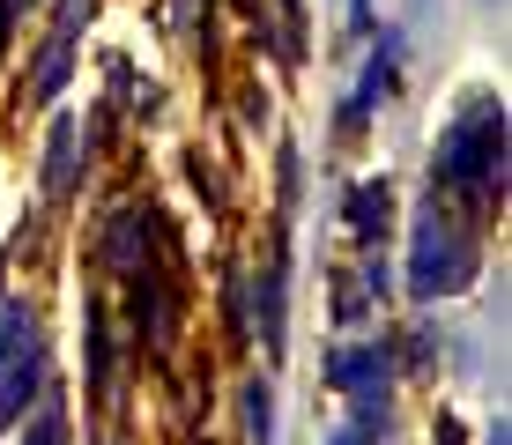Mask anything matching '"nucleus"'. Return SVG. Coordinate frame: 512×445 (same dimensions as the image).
<instances>
[{
	"instance_id": "obj_12",
	"label": "nucleus",
	"mask_w": 512,
	"mask_h": 445,
	"mask_svg": "<svg viewBox=\"0 0 512 445\" xmlns=\"http://www.w3.org/2000/svg\"><path fill=\"white\" fill-rule=\"evenodd\" d=\"M23 445H67V416H60V408H45V416L23 431Z\"/></svg>"
},
{
	"instance_id": "obj_15",
	"label": "nucleus",
	"mask_w": 512,
	"mask_h": 445,
	"mask_svg": "<svg viewBox=\"0 0 512 445\" xmlns=\"http://www.w3.org/2000/svg\"><path fill=\"white\" fill-rule=\"evenodd\" d=\"M8 23H15V0H0V45H8Z\"/></svg>"
},
{
	"instance_id": "obj_14",
	"label": "nucleus",
	"mask_w": 512,
	"mask_h": 445,
	"mask_svg": "<svg viewBox=\"0 0 512 445\" xmlns=\"http://www.w3.org/2000/svg\"><path fill=\"white\" fill-rule=\"evenodd\" d=\"M349 30H372V0H349Z\"/></svg>"
},
{
	"instance_id": "obj_5",
	"label": "nucleus",
	"mask_w": 512,
	"mask_h": 445,
	"mask_svg": "<svg viewBox=\"0 0 512 445\" xmlns=\"http://www.w3.org/2000/svg\"><path fill=\"white\" fill-rule=\"evenodd\" d=\"M386 371H394V356H386L379 342L327 356V386H334V394H349V401H386Z\"/></svg>"
},
{
	"instance_id": "obj_16",
	"label": "nucleus",
	"mask_w": 512,
	"mask_h": 445,
	"mask_svg": "<svg viewBox=\"0 0 512 445\" xmlns=\"http://www.w3.org/2000/svg\"><path fill=\"white\" fill-rule=\"evenodd\" d=\"M438 445H461V438H453V423H438Z\"/></svg>"
},
{
	"instance_id": "obj_9",
	"label": "nucleus",
	"mask_w": 512,
	"mask_h": 445,
	"mask_svg": "<svg viewBox=\"0 0 512 445\" xmlns=\"http://www.w3.org/2000/svg\"><path fill=\"white\" fill-rule=\"evenodd\" d=\"M282 282H290V260H268V275H260V297H253V312H260V342L282 349Z\"/></svg>"
},
{
	"instance_id": "obj_1",
	"label": "nucleus",
	"mask_w": 512,
	"mask_h": 445,
	"mask_svg": "<svg viewBox=\"0 0 512 445\" xmlns=\"http://www.w3.org/2000/svg\"><path fill=\"white\" fill-rule=\"evenodd\" d=\"M431 178L461 201L490 208L505 193V104L498 97H468L453 112V127L438 134V156H431Z\"/></svg>"
},
{
	"instance_id": "obj_13",
	"label": "nucleus",
	"mask_w": 512,
	"mask_h": 445,
	"mask_svg": "<svg viewBox=\"0 0 512 445\" xmlns=\"http://www.w3.org/2000/svg\"><path fill=\"white\" fill-rule=\"evenodd\" d=\"M386 431H379V423H342V431H334L327 445H379Z\"/></svg>"
},
{
	"instance_id": "obj_11",
	"label": "nucleus",
	"mask_w": 512,
	"mask_h": 445,
	"mask_svg": "<svg viewBox=\"0 0 512 445\" xmlns=\"http://www.w3.org/2000/svg\"><path fill=\"white\" fill-rule=\"evenodd\" d=\"M245 438L253 445H275V401H268V386H245Z\"/></svg>"
},
{
	"instance_id": "obj_4",
	"label": "nucleus",
	"mask_w": 512,
	"mask_h": 445,
	"mask_svg": "<svg viewBox=\"0 0 512 445\" xmlns=\"http://www.w3.org/2000/svg\"><path fill=\"white\" fill-rule=\"evenodd\" d=\"M82 23H90V0H60L52 8V38L38 52V67H30V97L52 104L67 89V75H75V38H82Z\"/></svg>"
},
{
	"instance_id": "obj_6",
	"label": "nucleus",
	"mask_w": 512,
	"mask_h": 445,
	"mask_svg": "<svg viewBox=\"0 0 512 445\" xmlns=\"http://www.w3.org/2000/svg\"><path fill=\"white\" fill-rule=\"evenodd\" d=\"M394 75H401V38L386 30V38H379V52L364 60V82H357V97L342 104V127H357V119L372 112V104H386V97H394Z\"/></svg>"
},
{
	"instance_id": "obj_3",
	"label": "nucleus",
	"mask_w": 512,
	"mask_h": 445,
	"mask_svg": "<svg viewBox=\"0 0 512 445\" xmlns=\"http://www.w3.org/2000/svg\"><path fill=\"white\" fill-rule=\"evenodd\" d=\"M45 386V334L30 305H0V423H23V408Z\"/></svg>"
},
{
	"instance_id": "obj_17",
	"label": "nucleus",
	"mask_w": 512,
	"mask_h": 445,
	"mask_svg": "<svg viewBox=\"0 0 512 445\" xmlns=\"http://www.w3.org/2000/svg\"><path fill=\"white\" fill-rule=\"evenodd\" d=\"M483 445H505V423H498V431H490V438H483Z\"/></svg>"
},
{
	"instance_id": "obj_10",
	"label": "nucleus",
	"mask_w": 512,
	"mask_h": 445,
	"mask_svg": "<svg viewBox=\"0 0 512 445\" xmlns=\"http://www.w3.org/2000/svg\"><path fill=\"white\" fill-rule=\"evenodd\" d=\"M141 230H149V216H141V208H119L112 230H104V267H134V260H149V253H141Z\"/></svg>"
},
{
	"instance_id": "obj_7",
	"label": "nucleus",
	"mask_w": 512,
	"mask_h": 445,
	"mask_svg": "<svg viewBox=\"0 0 512 445\" xmlns=\"http://www.w3.org/2000/svg\"><path fill=\"white\" fill-rule=\"evenodd\" d=\"M75 171H82V127L75 119H52V134H45V193L52 201L75 193Z\"/></svg>"
},
{
	"instance_id": "obj_8",
	"label": "nucleus",
	"mask_w": 512,
	"mask_h": 445,
	"mask_svg": "<svg viewBox=\"0 0 512 445\" xmlns=\"http://www.w3.org/2000/svg\"><path fill=\"white\" fill-rule=\"evenodd\" d=\"M386 216H394L386 186H349V230L364 238V253H379V238H386Z\"/></svg>"
},
{
	"instance_id": "obj_2",
	"label": "nucleus",
	"mask_w": 512,
	"mask_h": 445,
	"mask_svg": "<svg viewBox=\"0 0 512 445\" xmlns=\"http://www.w3.org/2000/svg\"><path fill=\"white\" fill-rule=\"evenodd\" d=\"M468 275H475V238L438 201H423L416 230H409V290L416 297H453Z\"/></svg>"
}]
</instances>
